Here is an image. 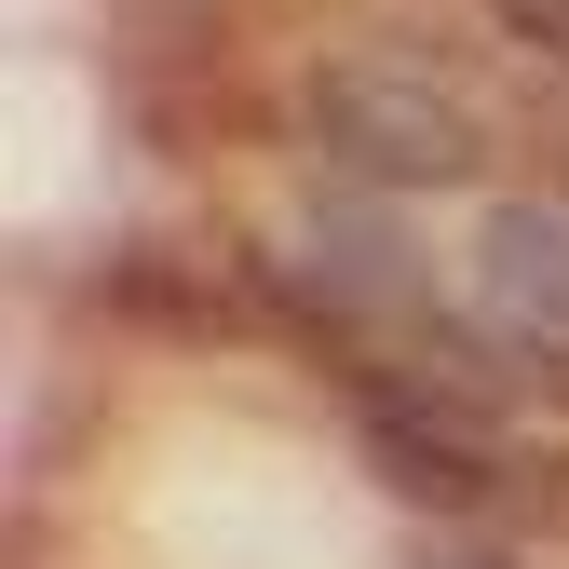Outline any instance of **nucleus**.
<instances>
[{
  "mask_svg": "<svg viewBox=\"0 0 569 569\" xmlns=\"http://www.w3.org/2000/svg\"><path fill=\"white\" fill-rule=\"evenodd\" d=\"M299 136L352 190H448L488 163V109L420 54H326L299 82Z\"/></svg>",
  "mask_w": 569,
  "mask_h": 569,
  "instance_id": "1",
  "label": "nucleus"
},
{
  "mask_svg": "<svg viewBox=\"0 0 569 569\" xmlns=\"http://www.w3.org/2000/svg\"><path fill=\"white\" fill-rule=\"evenodd\" d=\"M352 393H367V461H380V488H393V502H435V516H502L516 461L488 448V420H461V407H435V393H393V380H352Z\"/></svg>",
  "mask_w": 569,
  "mask_h": 569,
  "instance_id": "2",
  "label": "nucleus"
},
{
  "mask_svg": "<svg viewBox=\"0 0 569 569\" xmlns=\"http://www.w3.org/2000/svg\"><path fill=\"white\" fill-rule=\"evenodd\" d=\"M475 312L502 352H542V367H569V203L516 190L475 218Z\"/></svg>",
  "mask_w": 569,
  "mask_h": 569,
  "instance_id": "3",
  "label": "nucleus"
},
{
  "mask_svg": "<svg viewBox=\"0 0 569 569\" xmlns=\"http://www.w3.org/2000/svg\"><path fill=\"white\" fill-rule=\"evenodd\" d=\"M502 14V41H529L542 68H569V0H488Z\"/></svg>",
  "mask_w": 569,
  "mask_h": 569,
  "instance_id": "4",
  "label": "nucleus"
},
{
  "mask_svg": "<svg viewBox=\"0 0 569 569\" xmlns=\"http://www.w3.org/2000/svg\"><path fill=\"white\" fill-rule=\"evenodd\" d=\"M420 569H516V556H420Z\"/></svg>",
  "mask_w": 569,
  "mask_h": 569,
  "instance_id": "5",
  "label": "nucleus"
}]
</instances>
